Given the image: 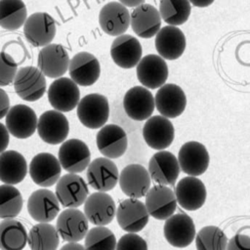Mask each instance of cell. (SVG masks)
<instances>
[{"mask_svg":"<svg viewBox=\"0 0 250 250\" xmlns=\"http://www.w3.org/2000/svg\"><path fill=\"white\" fill-rule=\"evenodd\" d=\"M76 113L82 125L89 129H99L109 116L107 98L97 93L86 95L79 101Z\"/></svg>","mask_w":250,"mask_h":250,"instance_id":"1","label":"cell"},{"mask_svg":"<svg viewBox=\"0 0 250 250\" xmlns=\"http://www.w3.org/2000/svg\"><path fill=\"white\" fill-rule=\"evenodd\" d=\"M36 129L42 141L50 145H59L67 138L69 123L62 112L47 110L37 120Z\"/></svg>","mask_w":250,"mask_h":250,"instance_id":"12","label":"cell"},{"mask_svg":"<svg viewBox=\"0 0 250 250\" xmlns=\"http://www.w3.org/2000/svg\"><path fill=\"white\" fill-rule=\"evenodd\" d=\"M177 203L188 211H194L201 208L207 197L204 184L196 177L188 176L182 178L175 187Z\"/></svg>","mask_w":250,"mask_h":250,"instance_id":"26","label":"cell"},{"mask_svg":"<svg viewBox=\"0 0 250 250\" xmlns=\"http://www.w3.org/2000/svg\"><path fill=\"white\" fill-rule=\"evenodd\" d=\"M147 171L150 179L156 184L174 187L180 175V166L172 152L160 150L149 159Z\"/></svg>","mask_w":250,"mask_h":250,"instance_id":"14","label":"cell"},{"mask_svg":"<svg viewBox=\"0 0 250 250\" xmlns=\"http://www.w3.org/2000/svg\"><path fill=\"white\" fill-rule=\"evenodd\" d=\"M177 159L180 169L192 177L205 173L210 162V156L205 146L194 141L185 143L181 146Z\"/></svg>","mask_w":250,"mask_h":250,"instance_id":"9","label":"cell"},{"mask_svg":"<svg viewBox=\"0 0 250 250\" xmlns=\"http://www.w3.org/2000/svg\"><path fill=\"white\" fill-rule=\"evenodd\" d=\"M68 63V53L61 44H48L39 51L37 65L44 76L62 77L67 71Z\"/></svg>","mask_w":250,"mask_h":250,"instance_id":"15","label":"cell"},{"mask_svg":"<svg viewBox=\"0 0 250 250\" xmlns=\"http://www.w3.org/2000/svg\"><path fill=\"white\" fill-rule=\"evenodd\" d=\"M60 250H86L84 245L78 242H68L64 244Z\"/></svg>","mask_w":250,"mask_h":250,"instance_id":"45","label":"cell"},{"mask_svg":"<svg viewBox=\"0 0 250 250\" xmlns=\"http://www.w3.org/2000/svg\"><path fill=\"white\" fill-rule=\"evenodd\" d=\"M87 182L98 191L106 192L115 188L118 182V168L106 157H99L89 163L86 172Z\"/></svg>","mask_w":250,"mask_h":250,"instance_id":"6","label":"cell"},{"mask_svg":"<svg viewBox=\"0 0 250 250\" xmlns=\"http://www.w3.org/2000/svg\"><path fill=\"white\" fill-rule=\"evenodd\" d=\"M130 24L138 36L151 38L160 29L161 18L154 6L143 3L135 7L130 14Z\"/></svg>","mask_w":250,"mask_h":250,"instance_id":"31","label":"cell"},{"mask_svg":"<svg viewBox=\"0 0 250 250\" xmlns=\"http://www.w3.org/2000/svg\"><path fill=\"white\" fill-rule=\"evenodd\" d=\"M137 77L143 86L156 89L165 84L168 78V66L164 59L155 54L145 56L137 63Z\"/></svg>","mask_w":250,"mask_h":250,"instance_id":"22","label":"cell"},{"mask_svg":"<svg viewBox=\"0 0 250 250\" xmlns=\"http://www.w3.org/2000/svg\"><path fill=\"white\" fill-rule=\"evenodd\" d=\"M18 63L5 52H0V86H8L15 78Z\"/></svg>","mask_w":250,"mask_h":250,"instance_id":"40","label":"cell"},{"mask_svg":"<svg viewBox=\"0 0 250 250\" xmlns=\"http://www.w3.org/2000/svg\"><path fill=\"white\" fill-rule=\"evenodd\" d=\"M158 12L166 23L176 26L188 20L191 7L188 0H161Z\"/></svg>","mask_w":250,"mask_h":250,"instance_id":"36","label":"cell"},{"mask_svg":"<svg viewBox=\"0 0 250 250\" xmlns=\"http://www.w3.org/2000/svg\"><path fill=\"white\" fill-rule=\"evenodd\" d=\"M48 100L55 110L70 111L77 106L80 101L78 85L67 77L57 78L49 86Z\"/></svg>","mask_w":250,"mask_h":250,"instance_id":"8","label":"cell"},{"mask_svg":"<svg viewBox=\"0 0 250 250\" xmlns=\"http://www.w3.org/2000/svg\"><path fill=\"white\" fill-rule=\"evenodd\" d=\"M84 204V215L88 222L97 227H104L115 217L116 206L106 192L97 191L88 195Z\"/></svg>","mask_w":250,"mask_h":250,"instance_id":"13","label":"cell"},{"mask_svg":"<svg viewBox=\"0 0 250 250\" xmlns=\"http://www.w3.org/2000/svg\"><path fill=\"white\" fill-rule=\"evenodd\" d=\"M17 95L27 102H35L46 92V78L35 66H23L18 69L13 80Z\"/></svg>","mask_w":250,"mask_h":250,"instance_id":"2","label":"cell"},{"mask_svg":"<svg viewBox=\"0 0 250 250\" xmlns=\"http://www.w3.org/2000/svg\"><path fill=\"white\" fill-rule=\"evenodd\" d=\"M56 229L62 240L78 242L85 237L88 231V220L79 209L67 208L60 213Z\"/></svg>","mask_w":250,"mask_h":250,"instance_id":"25","label":"cell"},{"mask_svg":"<svg viewBox=\"0 0 250 250\" xmlns=\"http://www.w3.org/2000/svg\"><path fill=\"white\" fill-rule=\"evenodd\" d=\"M27 211L34 221L50 223L60 212V202L52 190L40 188L29 195Z\"/></svg>","mask_w":250,"mask_h":250,"instance_id":"24","label":"cell"},{"mask_svg":"<svg viewBox=\"0 0 250 250\" xmlns=\"http://www.w3.org/2000/svg\"><path fill=\"white\" fill-rule=\"evenodd\" d=\"M96 143L99 151L109 159L122 156L128 146V139L125 131L116 124H108L101 127L96 136Z\"/></svg>","mask_w":250,"mask_h":250,"instance_id":"20","label":"cell"},{"mask_svg":"<svg viewBox=\"0 0 250 250\" xmlns=\"http://www.w3.org/2000/svg\"><path fill=\"white\" fill-rule=\"evenodd\" d=\"M123 107L127 115L136 121L146 120L154 110V98L147 88H130L123 98Z\"/></svg>","mask_w":250,"mask_h":250,"instance_id":"27","label":"cell"},{"mask_svg":"<svg viewBox=\"0 0 250 250\" xmlns=\"http://www.w3.org/2000/svg\"><path fill=\"white\" fill-rule=\"evenodd\" d=\"M143 49L139 40L130 34L117 36L110 47L112 61L122 68H132L142 59Z\"/></svg>","mask_w":250,"mask_h":250,"instance_id":"30","label":"cell"},{"mask_svg":"<svg viewBox=\"0 0 250 250\" xmlns=\"http://www.w3.org/2000/svg\"><path fill=\"white\" fill-rule=\"evenodd\" d=\"M9 135L10 134H9L6 126L0 122V153L5 151V149L7 148L8 145H9V141H10Z\"/></svg>","mask_w":250,"mask_h":250,"instance_id":"44","label":"cell"},{"mask_svg":"<svg viewBox=\"0 0 250 250\" xmlns=\"http://www.w3.org/2000/svg\"><path fill=\"white\" fill-rule=\"evenodd\" d=\"M27 243V232L18 220L5 219L0 223V249L22 250Z\"/></svg>","mask_w":250,"mask_h":250,"instance_id":"33","label":"cell"},{"mask_svg":"<svg viewBox=\"0 0 250 250\" xmlns=\"http://www.w3.org/2000/svg\"><path fill=\"white\" fill-rule=\"evenodd\" d=\"M86 250H115L116 238L113 232L105 227H94L85 235Z\"/></svg>","mask_w":250,"mask_h":250,"instance_id":"39","label":"cell"},{"mask_svg":"<svg viewBox=\"0 0 250 250\" xmlns=\"http://www.w3.org/2000/svg\"><path fill=\"white\" fill-rule=\"evenodd\" d=\"M154 105L166 118L180 116L187 105V97L183 89L174 83L163 84L154 97Z\"/></svg>","mask_w":250,"mask_h":250,"instance_id":"17","label":"cell"},{"mask_svg":"<svg viewBox=\"0 0 250 250\" xmlns=\"http://www.w3.org/2000/svg\"><path fill=\"white\" fill-rule=\"evenodd\" d=\"M115 250H147V244L140 235L128 232L116 242Z\"/></svg>","mask_w":250,"mask_h":250,"instance_id":"41","label":"cell"},{"mask_svg":"<svg viewBox=\"0 0 250 250\" xmlns=\"http://www.w3.org/2000/svg\"><path fill=\"white\" fill-rule=\"evenodd\" d=\"M35 111L26 104H16L9 108L6 114V128L12 136L18 139L31 137L37 127Z\"/></svg>","mask_w":250,"mask_h":250,"instance_id":"19","label":"cell"},{"mask_svg":"<svg viewBox=\"0 0 250 250\" xmlns=\"http://www.w3.org/2000/svg\"><path fill=\"white\" fill-rule=\"evenodd\" d=\"M163 234L173 247L185 248L190 245L195 237V226L192 219L187 214H175L166 219Z\"/></svg>","mask_w":250,"mask_h":250,"instance_id":"10","label":"cell"},{"mask_svg":"<svg viewBox=\"0 0 250 250\" xmlns=\"http://www.w3.org/2000/svg\"><path fill=\"white\" fill-rule=\"evenodd\" d=\"M145 196L146 211L156 220H166L176 211V196L174 190L168 186H154L147 190Z\"/></svg>","mask_w":250,"mask_h":250,"instance_id":"16","label":"cell"},{"mask_svg":"<svg viewBox=\"0 0 250 250\" xmlns=\"http://www.w3.org/2000/svg\"><path fill=\"white\" fill-rule=\"evenodd\" d=\"M99 23L104 33L119 36L124 34L130 25V13L121 3L109 2L100 10Z\"/></svg>","mask_w":250,"mask_h":250,"instance_id":"29","label":"cell"},{"mask_svg":"<svg viewBox=\"0 0 250 250\" xmlns=\"http://www.w3.org/2000/svg\"><path fill=\"white\" fill-rule=\"evenodd\" d=\"M70 79L79 86H91L97 82L101 74L98 59L88 52H79L68 63Z\"/></svg>","mask_w":250,"mask_h":250,"instance_id":"21","label":"cell"},{"mask_svg":"<svg viewBox=\"0 0 250 250\" xmlns=\"http://www.w3.org/2000/svg\"><path fill=\"white\" fill-rule=\"evenodd\" d=\"M10 108V99L8 94L0 88V119L6 116Z\"/></svg>","mask_w":250,"mask_h":250,"instance_id":"43","label":"cell"},{"mask_svg":"<svg viewBox=\"0 0 250 250\" xmlns=\"http://www.w3.org/2000/svg\"><path fill=\"white\" fill-rule=\"evenodd\" d=\"M143 137L146 144L155 150H164L174 141L175 128L172 122L162 116L148 117L143 128Z\"/></svg>","mask_w":250,"mask_h":250,"instance_id":"11","label":"cell"},{"mask_svg":"<svg viewBox=\"0 0 250 250\" xmlns=\"http://www.w3.org/2000/svg\"><path fill=\"white\" fill-rule=\"evenodd\" d=\"M27 243L31 250H57L60 235L55 226L49 223H38L30 229Z\"/></svg>","mask_w":250,"mask_h":250,"instance_id":"34","label":"cell"},{"mask_svg":"<svg viewBox=\"0 0 250 250\" xmlns=\"http://www.w3.org/2000/svg\"><path fill=\"white\" fill-rule=\"evenodd\" d=\"M62 172L58 158L49 152L36 154L29 164V175L31 180L42 188L55 185L60 179Z\"/></svg>","mask_w":250,"mask_h":250,"instance_id":"23","label":"cell"},{"mask_svg":"<svg viewBox=\"0 0 250 250\" xmlns=\"http://www.w3.org/2000/svg\"><path fill=\"white\" fill-rule=\"evenodd\" d=\"M118 183L125 195L139 199L145 196L149 189L151 179L143 165L129 164L120 172Z\"/></svg>","mask_w":250,"mask_h":250,"instance_id":"18","label":"cell"},{"mask_svg":"<svg viewBox=\"0 0 250 250\" xmlns=\"http://www.w3.org/2000/svg\"><path fill=\"white\" fill-rule=\"evenodd\" d=\"M27 18L22 0H0V26L7 30L21 27Z\"/></svg>","mask_w":250,"mask_h":250,"instance_id":"35","label":"cell"},{"mask_svg":"<svg viewBox=\"0 0 250 250\" xmlns=\"http://www.w3.org/2000/svg\"><path fill=\"white\" fill-rule=\"evenodd\" d=\"M145 0H119V3L124 5L125 7H137L143 4Z\"/></svg>","mask_w":250,"mask_h":250,"instance_id":"47","label":"cell"},{"mask_svg":"<svg viewBox=\"0 0 250 250\" xmlns=\"http://www.w3.org/2000/svg\"><path fill=\"white\" fill-rule=\"evenodd\" d=\"M195 246L197 250H226L228 237L216 226L203 227L196 234Z\"/></svg>","mask_w":250,"mask_h":250,"instance_id":"38","label":"cell"},{"mask_svg":"<svg viewBox=\"0 0 250 250\" xmlns=\"http://www.w3.org/2000/svg\"><path fill=\"white\" fill-rule=\"evenodd\" d=\"M119 227L127 231L136 233L141 231L148 223L149 215L144 202L137 198H127L121 201L115 211Z\"/></svg>","mask_w":250,"mask_h":250,"instance_id":"5","label":"cell"},{"mask_svg":"<svg viewBox=\"0 0 250 250\" xmlns=\"http://www.w3.org/2000/svg\"><path fill=\"white\" fill-rule=\"evenodd\" d=\"M89 194L86 182L77 174L68 173L61 177L56 186V196L65 208L81 206Z\"/></svg>","mask_w":250,"mask_h":250,"instance_id":"3","label":"cell"},{"mask_svg":"<svg viewBox=\"0 0 250 250\" xmlns=\"http://www.w3.org/2000/svg\"><path fill=\"white\" fill-rule=\"evenodd\" d=\"M27 174V163L22 154L16 150L0 153V181L6 185L21 183Z\"/></svg>","mask_w":250,"mask_h":250,"instance_id":"32","label":"cell"},{"mask_svg":"<svg viewBox=\"0 0 250 250\" xmlns=\"http://www.w3.org/2000/svg\"><path fill=\"white\" fill-rule=\"evenodd\" d=\"M22 196L12 185L0 186V218L14 219L22 209Z\"/></svg>","mask_w":250,"mask_h":250,"instance_id":"37","label":"cell"},{"mask_svg":"<svg viewBox=\"0 0 250 250\" xmlns=\"http://www.w3.org/2000/svg\"><path fill=\"white\" fill-rule=\"evenodd\" d=\"M58 156L61 167L73 174L83 172L91 160V152L88 146L78 139L62 142Z\"/></svg>","mask_w":250,"mask_h":250,"instance_id":"7","label":"cell"},{"mask_svg":"<svg viewBox=\"0 0 250 250\" xmlns=\"http://www.w3.org/2000/svg\"><path fill=\"white\" fill-rule=\"evenodd\" d=\"M155 35V49L162 59L177 60L185 52L186 36L177 26L166 25L160 28Z\"/></svg>","mask_w":250,"mask_h":250,"instance_id":"28","label":"cell"},{"mask_svg":"<svg viewBox=\"0 0 250 250\" xmlns=\"http://www.w3.org/2000/svg\"><path fill=\"white\" fill-rule=\"evenodd\" d=\"M226 250H250V237L237 233L228 240Z\"/></svg>","mask_w":250,"mask_h":250,"instance_id":"42","label":"cell"},{"mask_svg":"<svg viewBox=\"0 0 250 250\" xmlns=\"http://www.w3.org/2000/svg\"><path fill=\"white\" fill-rule=\"evenodd\" d=\"M23 34L32 46L44 47L51 44L56 35V21L47 13H33L23 23Z\"/></svg>","mask_w":250,"mask_h":250,"instance_id":"4","label":"cell"},{"mask_svg":"<svg viewBox=\"0 0 250 250\" xmlns=\"http://www.w3.org/2000/svg\"><path fill=\"white\" fill-rule=\"evenodd\" d=\"M215 0H188V2L190 4H192L195 7H199V8H205L210 6Z\"/></svg>","mask_w":250,"mask_h":250,"instance_id":"46","label":"cell"}]
</instances>
